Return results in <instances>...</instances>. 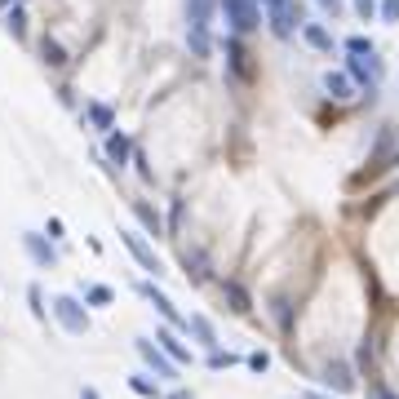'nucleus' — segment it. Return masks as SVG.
<instances>
[{"instance_id":"nucleus-1","label":"nucleus","mask_w":399,"mask_h":399,"mask_svg":"<svg viewBox=\"0 0 399 399\" xmlns=\"http://www.w3.org/2000/svg\"><path fill=\"white\" fill-rule=\"evenodd\" d=\"M54 311H58V320H62L66 332H85V328H89V320H85V311H80L76 297H58Z\"/></svg>"},{"instance_id":"nucleus-2","label":"nucleus","mask_w":399,"mask_h":399,"mask_svg":"<svg viewBox=\"0 0 399 399\" xmlns=\"http://www.w3.org/2000/svg\"><path fill=\"white\" fill-rule=\"evenodd\" d=\"M138 351H142V359H146V364H151V369H156L160 377H173V364H169V359H164V355L156 351V346H151V342H138Z\"/></svg>"},{"instance_id":"nucleus-3","label":"nucleus","mask_w":399,"mask_h":399,"mask_svg":"<svg viewBox=\"0 0 399 399\" xmlns=\"http://www.w3.org/2000/svg\"><path fill=\"white\" fill-rule=\"evenodd\" d=\"M125 244L133 248V258H138V262L146 266V271H160V262H156L151 253H146V244H142V240H133V236H125Z\"/></svg>"},{"instance_id":"nucleus-4","label":"nucleus","mask_w":399,"mask_h":399,"mask_svg":"<svg viewBox=\"0 0 399 399\" xmlns=\"http://www.w3.org/2000/svg\"><path fill=\"white\" fill-rule=\"evenodd\" d=\"M187 328H191V332H195V337L204 342V346H213V328H209V320H200V315H195V320H191Z\"/></svg>"},{"instance_id":"nucleus-5","label":"nucleus","mask_w":399,"mask_h":399,"mask_svg":"<svg viewBox=\"0 0 399 399\" xmlns=\"http://www.w3.org/2000/svg\"><path fill=\"white\" fill-rule=\"evenodd\" d=\"M222 293L231 297V302H236V311H248V293H244L240 284H222Z\"/></svg>"},{"instance_id":"nucleus-6","label":"nucleus","mask_w":399,"mask_h":399,"mask_svg":"<svg viewBox=\"0 0 399 399\" xmlns=\"http://www.w3.org/2000/svg\"><path fill=\"white\" fill-rule=\"evenodd\" d=\"M160 346H164V351H169L173 359H187V351H182V342H173L169 332H160Z\"/></svg>"},{"instance_id":"nucleus-7","label":"nucleus","mask_w":399,"mask_h":399,"mask_svg":"<svg viewBox=\"0 0 399 399\" xmlns=\"http://www.w3.org/2000/svg\"><path fill=\"white\" fill-rule=\"evenodd\" d=\"M138 218H142V222H146V226H151L156 236H160V218H156V209H146V204H138Z\"/></svg>"},{"instance_id":"nucleus-8","label":"nucleus","mask_w":399,"mask_h":399,"mask_svg":"<svg viewBox=\"0 0 399 399\" xmlns=\"http://www.w3.org/2000/svg\"><path fill=\"white\" fill-rule=\"evenodd\" d=\"M27 248H31V258H36V262H49V248H45L36 236H27Z\"/></svg>"},{"instance_id":"nucleus-9","label":"nucleus","mask_w":399,"mask_h":399,"mask_svg":"<svg viewBox=\"0 0 399 399\" xmlns=\"http://www.w3.org/2000/svg\"><path fill=\"white\" fill-rule=\"evenodd\" d=\"M133 391H138V395H146V399H156V395H160V391H156L146 377H133Z\"/></svg>"},{"instance_id":"nucleus-10","label":"nucleus","mask_w":399,"mask_h":399,"mask_svg":"<svg viewBox=\"0 0 399 399\" xmlns=\"http://www.w3.org/2000/svg\"><path fill=\"white\" fill-rule=\"evenodd\" d=\"M89 302H98V306L111 302V289H89Z\"/></svg>"},{"instance_id":"nucleus-11","label":"nucleus","mask_w":399,"mask_h":399,"mask_svg":"<svg viewBox=\"0 0 399 399\" xmlns=\"http://www.w3.org/2000/svg\"><path fill=\"white\" fill-rule=\"evenodd\" d=\"M80 399H98V391H93V386H85V395H80Z\"/></svg>"}]
</instances>
